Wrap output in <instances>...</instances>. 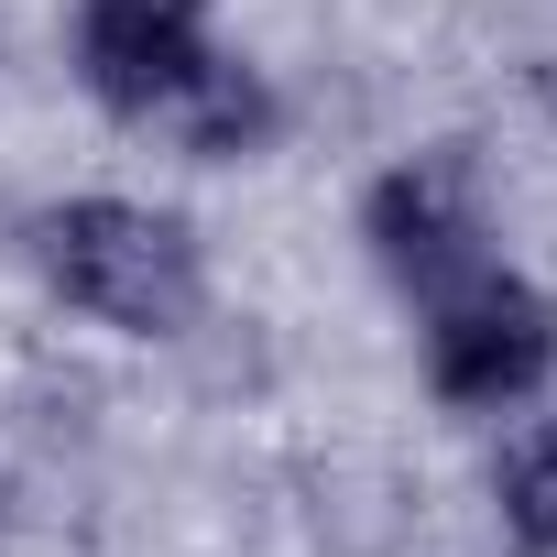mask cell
I'll return each mask as SVG.
<instances>
[{
	"label": "cell",
	"mask_w": 557,
	"mask_h": 557,
	"mask_svg": "<svg viewBox=\"0 0 557 557\" xmlns=\"http://www.w3.org/2000/svg\"><path fill=\"white\" fill-rule=\"evenodd\" d=\"M492 513H503V535H513L524 557H557V426H535V437L503 459Z\"/></svg>",
	"instance_id": "6"
},
{
	"label": "cell",
	"mask_w": 557,
	"mask_h": 557,
	"mask_svg": "<svg viewBox=\"0 0 557 557\" xmlns=\"http://www.w3.org/2000/svg\"><path fill=\"white\" fill-rule=\"evenodd\" d=\"M164 132L197 153V164H240V153H262L273 132H285V110H273V88L240 66V55H197V77L164 99Z\"/></svg>",
	"instance_id": "5"
},
{
	"label": "cell",
	"mask_w": 557,
	"mask_h": 557,
	"mask_svg": "<svg viewBox=\"0 0 557 557\" xmlns=\"http://www.w3.org/2000/svg\"><path fill=\"white\" fill-rule=\"evenodd\" d=\"M208 34L164 23V12H77V88L110 121H164V99L197 77Z\"/></svg>",
	"instance_id": "4"
},
{
	"label": "cell",
	"mask_w": 557,
	"mask_h": 557,
	"mask_svg": "<svg viewBox=\"0 0 557 557\" xmlns=\"http://www.w3.org/2000/svg\"><path fill=\"white\" fill-rule=\"evenodd\" d=\"M77 12H164V23H197L208 0H77Z\"/></svg>",
	"instance_id": "7"
},
{
	"label": "cell",
	"mask_w": 557,
	"mask_h": 557,
	"mask_svg": "<svg viewBox=\"0 0 557 557\" xmlns=\"http://www.w3.org/2000/svg\"><path fill=\"white\" fill-rule=\"evenodd\" d=\"M416 318H426V383L459 416H513V405H535L557 383V307L524 285L513 262L459 273V285L426 296Z\"/></svg>",
	"instance_id": "2"
},
{
	"label": "cell",
	"mask_w": 557,
	"mask_h": 557,
	"mask_svg": "<svg viewBox=\"0 0 557 557\" xmlns=\"http://www.w3.org/2000/svg\"><path fill=\"white\" fill-rule=\"evenodd\" d=\"M34 273L121 339H186L208 307V251L175 208L143 197H55L34 208Z\"/></svg>",
	"instance_id": "1"
},
{
	"label": "cell",
	"mask_w": 557,
	"mask_h": 557,
	"mask_svg": "<svg viewBox=\"0 0 557 557\" xmlns=\"http://www.w3.org/2000/svg\"><path fill=\"white\" fill-rule=\"evenodd\" d=\"M0 524H12V481H0Z\"/></svg>",
	"instance_id": "8"
},
{
	"label": "cell",
	"mask_w": 557,
	"mask_h": 557,
	"mask_svg": "<svg viewBox=\"0 0 557 557\" xmlns=\"http://www.w3.org/2000/svg\"><path fill=\"white\" fill-rule=\"evenodd\" d=\"M361 240H372V262L394 273L416 307H426V296H448L459 273H481V262H492L481 175H470L459 153H405V164H383V175H372V197H361Z\"/></svg>",
	"instance_id": "3"
}]
</instances>
